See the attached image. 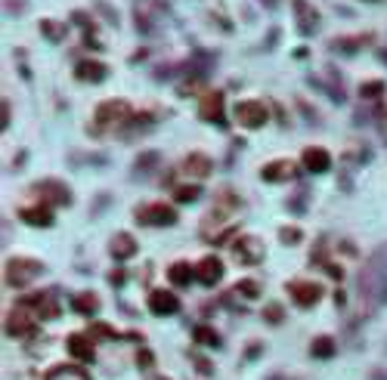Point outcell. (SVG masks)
<instances>
[{
  "instance_id": "27",
  "label": "cell",
  "mask_w": 387,
  "mask_h": 380,
  "mask_svg": "<svg viewBox=\"0 0 387 380\" xmlns=\"http://www.w3.org/2000/svg\"><path fill=\"white\" fill-rule=\"evenodd\" d=\"M201 189L199 186H177L174 189V198L180 201V204H192V201H199Z\"/></svg>"
},
{
  "instance_id": "31",
  "label": "cell",
  "mask_w": 387,
  "mask_h": 380,
  "mask_svg": "<svg viewBox=\"0 0 387 380\" xmlns=\"http://www.w3.org/2000/svg\"><path fill=\"white\" fill-rule=\"evenodd\" d=\"M279 238H282L285 244H298V241H300V229H294V226L288 229V226H285V229L279 232Z\"/></svg>"
},
{
  "instance_id": "16",
  "label": "cell",
  "mask_w": 387,
  "mask_h": 380,
  "mask_svg": "<svg viewBox=\"0 0 387 380\" xmlns=\"http://www.w3.org/2000/svg\"><path fill=\"white\" fill-rule=\"evenodd\" d=\"M65 346H69V353L75 355V359H81V361H93L96 359L93 340H90L87 334H71L69 340H65Z\"/></svg>"
},
{
  "instance_id": "25",
  "label": "cell",
  "mask_w": 387,
  "mask_h": 380,
  "mask_svg": "<svg viewBox=\"0 0 387 380\" xmlns=\"http://www.w3.org/2000/svg\"><path fill=\"white\" fill-rule=\"evenodd\" d=\"M310 353L316 355V359H331V355H335V340H331V337H316Z\"/></svg>"
},
{
  "instance_id": "40",
  "label": "cell",
  "mask_w": 387,
  "mask_h": 380,
  "mask_svg": "<svg viewBox=\"0 0 387 380\" xmlns=\"http://www.w3.org/2000/svg\"><path fill=\"white\" fill-rule=\"evenodd\" d=\"M263 3H267L269 10H276V7H279V0H263Z\"/></svg>"
},
{
  "instance_id": "29",
  "label": "cell",
  "mask_w": 387,
  "mask_h": 380,
  "mask_svg": "<svg viewBox=\"0 0 387 380\" xmlns=\"http://www.w3.org/2000/svg\"><path fill=\"white\" fill-rule=\"evenodd\" d=\"M378 93H384V84H381V81H368V84H362V87H360L362 99H372V96H378Z\"/></svg>"
},
{
  "instance_id": "19",
  "label": "cell",
  "mask_w": 387,
  "mask_h": 380,
  "mask_svg": "<svg viewBox=\"0 0 387 380\" xmlns=\"http://www.w3.org/2000/svg\"><path fill=\"white\" fill-rule=\"evenodd\" d=\"M19 217L25 219L28 226H53V211H50V204H34V207H22L19 211Z\"/></svg>"
},
{
  "instance_id": "12",
  "label": "cell",
  "mask_w": 387,
  "mask_h": 380,
  "mask_svg": "<svg viewBox=\"0 0 387 380\" xmlns=\"http://www.w3.org/2000/svg\"><path fill=\"white\" fill-rule=\"evenodd\" d=\"M22 303L34 306V312H38L41 318H56V316H59V303H56V294H53V291L32 294V297H25Z\"/></svg>"
},
{
  "instance_id": "33",
  "label": "cell",
  "mask_w": 387,
  "mask_h": 380,
  "mask_svg": "<svg viewBox=\"0 0 387 380\" xmlns=\"http://www.w3.org/2000/svg\"><path fill=\"white\" fill-rule=\"evenodd\" d=\"M41 28H44V34H47V38H50V40H59V38H63V32H59V28H56V22H50V19H47V22H41Z\"/></svg>"
},
{
  "instance_id": "32",
  "label": "cell",
  "mask_w": 387,
  "mask_h": 380,
  "mask_svg": "<svg viewBox=\"0 0 387 380\" xmlns=\"http://www.w3.org/2000/svg\"><path fill=\"white\" fill-rule=\"evenodd\" d=\"M263 316H267V322H273V324L282 322V306L279 303H269L267 309H263Z\"/></svg>"
},
{
  "instance_id": "38",
  "label": "cell",
  "mask_w": 387,
  "mask_h": 380,
  "mask_svg": "<svg viewBox=\"0 0 387 380\" xmlns=\"http://www.w3.org/2000/svg\"><path fill=\"white\" fill-rule=\"evenodd\" d=\"M109 281H112V285H121V281H124V275H121V272H112V275H109Z\"/></svg>"
},
{
  "instance_id": "24",
  "label": "cell",
  "mask_w": 387,
  "mask_h": 380,
  "mask_svg": "<svg viewBox=\"0 0 387 380\" xmlns=\"http://www.w3.org/2000/svg\"><path fill=\"white\" fill-rule=\"evenodd\" d=\"M47 380H90V377L81 371V368L65 365V368H53V371L47 374Z\"/></svg>"
},
{
  "instance_id": "14",
  "label": "cell",
  "mask_w": 387,
  "mask_h": 380,
  "mask_svg": "<svg viewBox=\"0 0 387 380\" xmlns=\"http://www.w3.org/2000/svg\"><path fill=\"white\" fill-rule=\"evenodd\" d=\"M195 275H199L201 285L214 287L220 278H223V263H220L217 257H205V260L199 263V269H195Z\"/></svg>"
},
{
  "instance_id": "9",
  "label": "cell",
  "mask_w": 387,
  "mask_h": 380,
  "mask_svg": "<svg viewBox=\"0 0 387 380\" xmlns=\"http://www.w3.org/2000/svg\"><path fill=\"white\" fill-rule=\"evenodd\" d=\"M34 192L44 204H71V192L65 182L59 180H44V182H34Z\"/></svg>"
},
{
  "instance_id": "13",
  "label": "cell",
  "mask_w": 387,
  "mask_h": 380,
  "mask_svg": "<svg viewBox=\"0 0 387 380\" xmlns=\"http://www.w3.org/2000/svg\"><path fill=\"white\" fill-rule=\"evenodd\" d=\"M261 176L267 182H288L298 176V167H294V161H273L261 170Z\"/></svg>"
},
{
  "instance_id": "21",
  "label": "cell",
  "mask_w": 387,
  "mask_h": 380,
  "mask_svg": "<svg viewBox=\"0 0 387 380\" xmlns=\"http://www.w3.org/2000/svg\"><path fill=\"white\" fill-rule=\"evenodd\" d=\"M183 170L201 180V176L211 174V158H208V155H199V152H192V155H189L186 161H183Z\"/></svg>"
},
{
  "instance_id": "20",
  "label": "cell",
  "mask_w": 387,
  "mask_h": 380,
  "mask_svg": "<svg viewBox=\"0 0 387 380\" xmlns=\"http://www.w3.org/2000/svg\"><path fill=\"white\" fill-rule=\"evenodd\" d=\"M109 250H112L115 260H131V257L137 254V241H133V235H127V232H118V235L112 238V244H109Z\"/></svg>"
},
{
  "instance_id": "6",
  "label": "cell",
  "mask_w": 387,
  "mask_h": 380,
  "mask_svg": "<svg viewBox=\"0 0 387 380\" xmlns=\"http://www.w3.org/2000/svg\"><path fill=\"white\" fill-rule=\"evenodd\" d=\"M232 260L242 263V266H254V263L263 260V241L254 235H245L232 244Z\"/></svg>"
},
{
  "instance_id": "2",
  "label": "cell",
  "mask_w": 387,
  "mask_h": 380,
  "mask_svg": "<svg viewBox=\"0 0 387 380\" xmlns=\"http://www.w3.org/2000/svg\"><path fill=\"white\" fill-rule=\"evenodd\" d=\"M41 272H44V263L41 260H28V257H13V260H7V285H13V287L32 285Z\"/></svg>"
},
{
  "instance_id": "36",
  "label": "cell",
  "mask_w": 387,
  "mask_h": 380,
  "mask_svg": "<svg viewBox=\"0 0 387 380\" xmlns=\"http://www.w3.org/2000/svg\"><path fill=\"white\" fill-rule=\"evenodd\" d=\"M152 161H155V155H146V158H143V161H137V167H143V170H149V164H152Z\"/></svg>"
},
{
  "instance_id": "11",
  "label": "cell",
  "mask_w": 387,
  "mask_h": 380,
  "mask_svg": "<svg viewBox=\"0 0 387 380\" xmlns=\"http://www.w3.org/2000/svg\"><path fill=\"white\" fill-rule=\"evenodd\" d=\"M291 10H294L300 34H313L319 28V13L313 10V3H307V0H291Z\"/></svg>"
},
{
  "instance_id": "15",
  "label": "cell",
  "mask_w": 387,
  "mask_h": 380,
  "mask_svg": "<svg viewBox=\"0 0 387 380\" xmlns=\"http://www.w3.org/2000/svg\"><path fill=\"white\" fill-rule=\"evenodd\" d=\"M149 309L155 312V316H170V312L180 309V300H177L170 291H152L149 294Z\"/></svg>"
},
{
  "instance_id": "35",
  "label": "cell",
  "mask_w": 387,
  "mask_h": 380,
  "mask_svg": "<svg viewBox=\"0 0 387 380\" xmlns=\"http://www.w3.org/2000/svg\"><path fill=\"white\" fill-rule=\"evenodd\" d=\"M152 361H155V359H152V353H149V349H140V355H137V365H140V368H152Z\"/></svg>"
},
{
  "instance_id": "18",
  "label": "cell",
  "mask_w": 387,
  "mask_h": 380,
  "mask_svg": "<svg viewBox=\"0 0 387 380\" xmlns=\"http://www.w3.org/2000/svg\"><path fill=\"white\" fill-rule=\"evenodd\" d=\"M304 167L310 170V174H325V170L331 167V155L325 149H304Z\"/></svg>"
},
{
  "instance_id": "3",
  "label": "cell",
  "mask_w": 387,
  "mask_h": 380,
  "mask_svg": "<svg viewBox=\"0 0 387 380\" xmlns=\"http://www.w3.org/2000/svg\"><path fill=\"white\" fill-rule=\"evenodd\" d=\"M131 118V106L124 99H109L96 108V130H109V127H118Z\"/></svg>"
},
{
  "instance_id": "10",
  "label": "cell",
  "mask_w": 387,
  "mask_h": 380,
  "mask_svg": "<svg viewBox=\"0 0 387 380\" xmlns=\"http://www.w3.org/2000/svg\"><path fill=\"white\" fill-rule=\"evenodd\" d=\"M288 294H291V300L300 306V309H310L313 303H319L322 287H319L316 281H291V285H288Z\"/></svg>"
},
{
  "instance_id": "30",
  "label": "cell",
  "mask_w": 387,
  "mask_h": 380,
  "mask_svg": "<svg viewBox=\"0 0 387 380\" xmlns=\"http://www.w3.org/2000/svg\"><path fill=\"white\" fill-rule=\"evenodd\" d=\"M368 38H353V40H335V50H344V53H353L356 47H362Z\"/></svg>"
},
{
  "instance_id": "7",
  "label": "cell",
  "mask_w": 387,
  "mask_h": 380,
  "mask_svg": "<svg viewBox=\"0 0 387 380\" xmlns=\"http://www.w3.org/2000/svg\"><path fill=\"white\" fill-rule=\"evenodd\" d=\"M236 121L242 127H248V130H257V127L267 124V106L257 99H245L236 106Z\"/></svg>"
},
{
  "instance_id": "23",
  "label": "cell",
  "mask_w": 387,
  "mask_h": 380,
  "mask_svg": "<svg viewBox=\"0 0 387 380\" xmlns=\"http://www.w3.org/2000/svg\"><path fill=\"white\" fill-rule=\"evenodd\" d=\"M71 306H75L81 316H93V312L100 309V297H96V294H90V291H84V294H78V297L71 300Z\"/></svg>"
},
{
  "instance_id": "41",
  "label": "cell",
  "mask_w": 387,
  "mask_h": 380,
  "mask_svg": "<svg viewBox=\"0 0 387 380\" xmlns=\"http://www.w3.org/2000/svg\"><path fill=\"white\" fill-rule=\"evenodd\" d=\"M381 59H384V62H387V53H381Z\"/></svg>"
},
{
  "instance_id": "1",
  "label": "cell",
  "mask_w": 387,
  "mask_h": 380,
  "mask_svg": "<svg viewBox=\"0 0 387 380\" xmlns=\"http://www.w3.org/2000/svg\"><path fill=\"white\" fill-rule=\"evenodd\" d=\"M360 294L368 297L372 306H381L387 300V275H384V269L378 266V257H375L366 266V272L360 275Z\"/></svg>"
},
{
  "instance_id": "37",
  "label": "cell",
  "mask_w": 387,
  "mask_h": 380,
  "mask_svg": "<svg viewBox=\"0 0 387 380\" xmlns=\"http://www.w3.org/2000/svg\"><path fill=\"white\" fill-rule=\"evenodd\" d=\"M195 365H199V371H201V374H211V365H208V359H199Z\"/></svg>"
},
{
  "instance_id": "8",
  "label": "cell",
  "mask_w": 387,
  "mask_h": 380,
  "mask_svg": "<svg viewBox=\"0 0 387 380\" xmlns=\"http://www.w3.org/2000/svg\"><path fill=\"white\" fill-rule=\"evenodd\" d=\"M201 121H211L217 127H226V112H223V93L220 90H211V93L201 96V106H199Z\"/></svg>"
},
{
  "instance_id": "26",
  "label": "cell",
  "mask_w": 387,
  "mask_h": 380,
  "mask_svg": "<svg viewBox=\"0 0 387 380\" xmlns=\"http://www.w3.org/2000/svg\"><path fill=\"white\" fill-rule=\"evenodd\" d=\"M192 337L199 343H205V346H220V337H217V331H211L208 324H199V328L192 331Z\"/></svg>"
},
{
  "instance_id": "42",
  "label": "cell",
  "mask_w": 387,
  "mask_h": 380,
  "mask_svg": "<svg viewBox=\"0 0 387 380\" xmlns=\"http://www.w3.org/2000/svg\"><path fill=\"white\" fill-rule=\"evenodd\" d=\"M152 380H164V377H152Z\"/></svg>"
},
{
  "instance_id": "17",
  "label": "cell",
  "mask_w": 387,
  "mask_h": 380,
  "mask_svg": "<svg viewBox=\"0 0 387 380\" xmlns=\"http://www.w3.org/2000/svg\"><path fill=\"white\" fill-rule=\"evenodd\" d=\"M75 75H78V81H90V84H100V81H106L109 69H106V65H102V62H96V59H84V62H78Z\"/></svg>"
},
{
  "instance_id": "4",
  "label": "cell",
  "mask_w": 387,
  "mask_h": 380,
  "mask_svg": "<svg viewBox=\"0 0 387 380\" xmlns=\"http://www.w3.org/2000/svg\"><path fill=\"white\" fill-rule=\"evenodd\" d=\"M38 328V312L28 309V303H19L7 316V334L10 337H32Z\"/></svg>"
},
{
  "instance_id": "22",
  "label": "cell",
  "mask_w": 387,
  "mask_h": 380,
  "mask_svg": "<svg viewBox=\"0 0 387 380\" xmlns=\"http://www.w3.org/2000/svg\"><path fill=\"white\" fill-rule=\"evenodd\" d=\"M192 266L189 263H174V266L168 269V281L170 285H177V287H186L189 281H192Z\"/></svg>"
},
{
  "instance_id": "34",
  "label": "cell",
  "mask_w": 387,
  "mask_h": 380,
  "mask_svg": "<svg viewBox=\"0 0 387 380\" xmlns=\"http://www.w3.org/2000/svg\"><path fill=\"white\" fill-rule=\"evenodd\" d=\"M90 334H100V337H112V340H115V337H118V331H115V328H109V324H93V328H90Z\"/></svg>"
},
{
  "instance_id": "39",
  "label": "cell",
  "mask_w": 387,
  "mask_h": 380,
  "mask_svg": "<svg viewBox=\"0 0 387 380\" xmlns=\"http://www.w3.org/2000/svg\"><path fill=\"white\" fill-rule=\"evenodd\" d=\"M10 124V102H3V127Z\"/></svg>"
},
{
  "instance_id": "28",
  "label": "cell",
  "mask_w": 387,
  "mask_h": 380,
  "mask_svg": "<svg viewBox=\"0 0 387 380\" xmlns=\"http://www.w3.org/2000/svg\"><path fill=\"white\" fill-rule=\"evenodd\" d=\"M236 294H242L245 300H254L257 294H261V287H257V281H251V278H245V281H239L236 287H232Z\"/></svg>"
},
{
  "instance_id": "5",
  "label": "cell",
  "mask_w": 387,
  "mask_h": 380,
  "mask_svg": "<svg viewBox=\"0 0 387 380\" xmlns=\"http://www.w3.org/2000/svg\"><path fill=\"white\" fill-rule=\"evenodd\" d=\"M137 223H143V226H174L177 211L170 204H164V201L143 204V207H137Z\"/></svg>"
}]
</instances>
